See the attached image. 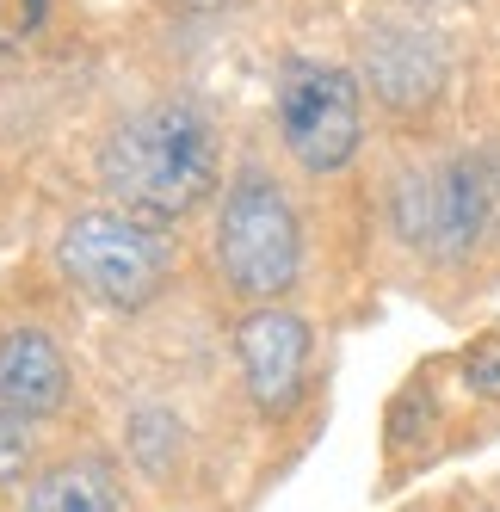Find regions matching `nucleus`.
<instances>
[{
	"mask_svg": "<svg viewBox=\"0 0 500 512\" xmlns=\"http://www.w3.org/2000/svg\"><path fill=\"white\" fill-rule=\"evenodd\" d=\"M217 266H223L229 290L247 297V303H278L284 290L297 284L303 229H297V210H291V198H284V186L272 173L247 167V173H235V186L223 192Z\"/></svg>",
	"mask_w": 500,
	"mask_h": 512,
	"instance_id": "obj_3",
	"label": "nucleus"
},
{
	"mask_svg": "<svg viewBox=\"0 0 500 512\" xmlns=\"http://www.w3.org/2000/svg\"><path fill=\"white\" fill-rule=\"evenodd\" d=\"M396 223L414 247L439 253V260H463L500 223V167L482 155H457L445 167L408 173L396 192Z\"/></svg>",
	"mask_w": 500,
	"mask_h": 512,
	"instance_id": "obj_4",
	"label": "nucleus"
},
{
	"mask_svg": "<svg viewBox=\"0 0 500 512\" xmlns=\"http://www.w3.org/2000/svg\"><path fill=\"white\" fill-rule=\"evenodd\" d=\"M118 506H124V488H118L112 463L105 457H62V463L31 475L19 512H118Z\"/></svg>",
	"mask_w": 500,
	"mask_h": 512,
	"instance_id": "obj_9",
	"label": "nucleus"
},
{
	"mask_svg": "<svg viewBox=\"0 0 500 512\" xmlns=\"http://www.w3.org/2000/svg\"><path fill=\"white\" fill-rule=\"evenodd\" d=\"M130 451H136V463L149 475H167V463L180 457V420L161 414V408H142L130 420Z\"/></svg>",
	"mask_w": 500,
	"mask_h": 512,
	"instance_id": "obj_10",
	"label": "nucleus"
},
{
	"mask_svg": "<svg viewBox=\"0 0 500 512\" xmlns=\"http://www.w3.org/2000/svg\"><path fill=\"white\" fill-rule=\"evenodd\" d=\"M25 469H31V420L0 401V488L25 482Z\"/></svg>",
	"mask_w": 500,
	"mask_h": 512,
	"instance_id": "obj_11",
	"label": "nucleus"
},
{
	"mask_svg": "<svg viewBox=\"0 0 500 512\" xmlns=\"http://www.w3.org/2000/svg\"><path fill=\"white\" fill-rule=\"evenodd\" d=\"M180 7H223V0H180Z\"/></svg>",
	"mask_w": 500,
	"mask_h": 512,
	"instance_id": "obj_13",
	"label": "nucleus"
},
{
	"mask_svg": "<svg viewBox=\"0 0 500 512\" xmlns=\"http://www.w3.org/2000/svg\"><path fill=\"white\" fill-rule=\"evenodd\" d=\"M365 75H371V93L396 112H414L439 93L445 81V50L433 31L420 25H377L365 38Z\"/></svg>",
	"mask_w": 500,
	"mask_h": 512,
	"instance_id": "obj_7",
	"label": "nucleus"
},
{
	"mask_svg": "<svg viewBox=\"0 0 500 512\" xmlns=\"http://www.w3.org/2000/svg\"><path fill=\"white\" fill-rule=\"evenodd\" d=\"M359 130L365 99L346 68L309 56H291L278 68V136L303 173H340L359 155Z\"/></svg>",
	"mask_w": 500,
	"mask_h": 512,
	"instance_id": "obj_5",
	"label": "nucleus"
},
{
	"mask_svg": "<svg viewBox=\"0 0 500 512\" xmlns=\"http://www.w3.org/2000/svg\"><path fill=\"white\" fill-rule=\"evenodd\" d=\"M0 401L25 420H50L68 408V358L44 327H7L0 334Z\"/></svg>",
	"mask_w": 500,
	"mask_h": 512,
	"instance_id": "obj_8",
	"label": "nucleus"
},
{
	"mask_svg": "<svg viewBox=\"0 0 500 512\" xmlns=\"http://www.w3.org/2000/svg\"><path fill=\"white\" fill-rule=\"evenodd\" d=\"M99 186L130 216L180 223L217 186V130L186 99H155L99 142Z\"/></svg>",
	"mask_w": 500,
	"mask_h": 512,
	"instance_id": "obj_1",
	"label": "nucleus"
},
{
	"mask_svg": "<svg viewBox=\"0 0 500 512\" xmlns=\"http://www.w3.org/2000/svg\"><path fill=\"white\" fill-rule=\"evenodd\" d=\"M235 358H241L247 395H254L260 414L297 408L303 377H309V321L291 315V309H278V303H266V309H254L235 327Z\"/></svg>",
	"mask_w": 500,
	"mask_h": 512,
	"instance_id": "obj_6",
	"label": "nucleus"
},
{
	"mask_svg": "<svg viewBox=\"0 0 500 512\" xmlns=\"http://www.w3.org/2000/svg\"><path fill=\"white\" fill-rule=\"evenodd\" d=\"M56 260L75 278V290H87L105 309H142L155 303L173 266H180V247H173L167 223L130 210H75L56 235Z\"/></svg>",
	"mask_w": 500,
	"mask_h": 512,
	"instance_id": "obj_2",
	"label": "nucleus"
},
{
	"mask_svg": "<svg viewBox=\"0 0 500 512\" xmlns=\"http://www.w3.org/2000/svg\"><path fill=\"white\" fill-rule=\"evenodd\" d=\"M463 383H470L476 395L500 401V334H488V340H476L470 352H463Z\"/></svg>",
	"mask_w": 500,
	"mask_h": 512,
	"instance_id": "obj_12",
	"label": "nucleus"
}]
</instances>
